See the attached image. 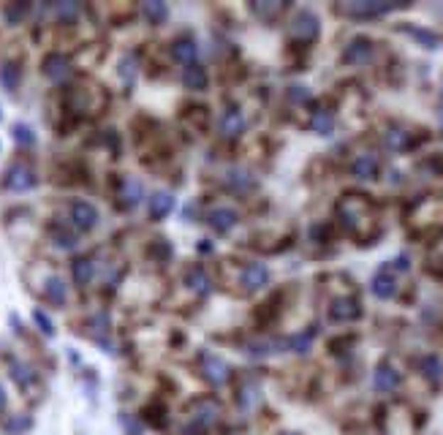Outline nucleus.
Returning a JSON list of instances; mask_svg holds the SVG:
<instances>
[{"label": "nucleus", "mask_w": 443, "mask_h": 435, "mask_svg": "<svg viewBox=\"0 0 443 435\" xmlns=\"http://www.w3.org/2000/svg\"><path fill=\"white\" fill-rule=\"evenodd\" d=\"M11 136H14V141L19 147H36V141H38L36 139V131L25 123H16L14 128H11Z\"/></svg>", "instance_id": "obj_42"}, {"label": "nucleus", "mask_w": 443, "mask_h": 435, "mask_svg": "<svg viewBox=\"0 0 443 435\" xmlns=\"http://www.w3.org/2000/svg\"><path fill=\"white\" fill-rule=\"evenodd\" d=\"M340 226L356 240H373L378 234V215L375 204L362 193H346L335 207Z\"/></svg>", "instance_id": "obj_1"}, {"label": "nucleus", "mask_w": 443, "mask_h": 435, "mask_svg": "<svg viewBox=\"0 0 443 435\" xmlns=\"http://www.w3.org/2000/svg\"><path fill=\"white\" fill-rule=\"evenodd\" d=\"M104 93L98 87H90V85H82V87H71L68 90V104L74 112H95L98 107H104Z\"/></svg>", "instance_id": "obj_10"}, {"label": "nucleus", "mask_w": 443, "mask_h": 435, "mask_svg": "<svg viewBox=\"0 0 443 435\" xmlns=\"http://www.w3.org/2000/svg\"><path fill=\"white\" fill-rule=\"evenodd\" d=\"M183 283H185V289L196 296V299H204V296L213 294V278H210V272L201 264L191 267L183 275Z\"/></svg>", "instance_id": "obj_17"}, {"label": "nucleus", "mask_w": 443, "mask_h": 435, "mask_svg": "<svg viewBox=\"0 0 443 435\" xmlns=\"http://www.w3.org/2000/svg\"><path fill=\"white\" fill-rule=\"evenodd\" d=\"M174 207H177V202H174L171 193H166V190H155L153 196L147 199V215H150V220L158 223V220H164V218L171 215Z\"/></svg>", "instance_id": "obj_23"}, {"label": "nucleus", "mask_w": 443, "mask_h": 435, "mask_svg": "<svg viewBox=\"0 0 443 435\" xmlns=\"http://www.w3.org/2000/svg\"><path fill=\"white\" fill-rule=\"evenodd\" d=\"M120 424L128 435H142V430H144V421L139 417H131V414H120Z\"/></svg>", "instance_id": "obj_46"}, {"label": "nucleus", "mask_w": 443, "mask_h": 435, "mask_svg": "<svg viewBox=\"0 0 443 435\" xmlns=\"http://www.w3.org/2000/svg\"><path fill=\"white\" fill-rule=\"evenodd\" d=\"M199 253H213V242L210 240H199Z\"/></svg>", "instance_id": "obj_52"}, {"label": "nucleus", "mask_w": 443, "mask_h": 435, "mask_svg": "<svg viewBox=\"0 0 443 435\" xmlns=\"http://www.w3.org/2000/svg\"><path fill=\"white\" fill-rule=\"evenodd\" d=\"M370 291L378 296V299H392V296L397 294V280L389 272V267H383V269H378V272L373 275V280H370Z\"/></svg>", "instance_id": "obj_26"}, {"label": "nucleus", "mask_w": 443, "mask_h": 435, "mask_svg": "<svg viewBox=\"0 0 443 435\" xmlns=\"http://www.w3.org/2000/svg\"><path fill=\"white\" fill-rule=\"evenodd\" d=\"M207 226L213 229L215 234H229L237 223H240V213L229 207V204H220V207H213L210 213H207Z\"/></svg>", "instance_id": "obj_16"}, {"label": "nucleus", "mask_w": 443, "mask_h": 435, "mask_svg": "<svg viewBox=\"0 0 443 435\" xmlns=\"http://www.w3.org/2000/svg\"><path fill=\"white\" fill-rule=\"evenodd\" d=\"M400 384H402V373H400L392 362H381L375 367V373H373V389L375 392L389 394V392H397Z\"/></svg>", "instance_id": "obj_19"}, {"label": "nucleus", "mask_w": 443, "mask_h": 435, "mask_svg": "<svg viewBox=\"0 0 443 435\" xmlns=\"http://www.w3.org/2000/svg\"><path fill=\"white\" fill-rule=\"evenodd\" d=\"M237 286H242L245 294L261 291L264 286H269V269L261 262H247L237 269Z\"/></svg>", "instance_id": "obj_7"}, {"label": "nucleus", "mask_w": 443, "mask_h": 435, "mask_svg": "<svg viewBox=\"0 0 443 435\" xmlns=\"http://www.w3.org/2000/svg\"><path fill=\"white\" fill-rule=\"evenodd\" d=\"M289 101L291 104H307L310 101V90L302 85H291L289 87Z\"/></svg>", "instance_id": "obj_47"}, {"label": "nucleus", "mask_w": 443, "mask_h": 435, "mask_svg": "<svg viewBox=\"0 0 443 435\" xmlns=\"http://www.w3.org/2000/svg\"><path fill=\"white\" fill-rule=\"evenodd\" d=\"M429 267H443V240L435 242V248L429 253Z\"/></svg>", "instance_id": "obj_49"}, {"label": "nucleus", "mask_w": 443, "mask_h": 435, "mask_svg": "<svg viewBox=\"0 0 443 435\" xmlns=\"http://www.w3.org/2000/svg\"><path fill=\"white\" fill-rule=\"evenodd\" d=\"M98 275V264H95V259L90 256H79L74 259V264H71V278L77 283L79 289H85V286H90L92 280Z\"/></svg>", "instance_id": "obj_27"}, {"label": "nucleus", "mask_w": 443, "mask_h": 435, "mask_svg": "<svg viewBox=\"0 0 443 435\" xmlns=\"http://www.w3.org/2000/svg\"><path fill=\"white\" fill-rule=\"evenodd\" d=\"M9 375H11V381H14L22 392H28V389H33L36 384H38V373H36V367L28 365V362H19V359H14V362L9 365Z\"/></svg>", "instance_id": "obj_25"}, {"label": "nucleus", "mask_w": 443, "mask_h": 435, "mask_svg": "<svg viewBox=\"0 0 443 435\" xmlns=\"http://www.w3.org/2000/svg\"><path fill=\"white\" fill-rule=\"evenodd\" d=\"M6 408H9V392L0 384V414H6Z\"/></svg>", "instance_id": "obj_51"}, {"label": "nucleus", "mask_w": 443, "mask_h": 435, "mask_svg": "<svg viewBox=\"0 0 443 435\" xmlns=\"http://www.w3.org/2000/svg\"><path fill=\"white\" fill-rule=\"evenodd\" d=\"M41 71H44V77L52 82V85H63V82H68L71 74H74V63L68 55H63V52H49L41 63Z\"/></svg>", "instance_id": "obj_9"}, {"label": "nucleus", "mask_w": 443, "mask_h": 435, "mask_svg": "<svg viewBox=\"0 0 443 435\" xmlns=\"http://www.w3.org/2000/svg\"><path fill=\"white\" fill-rule=\"evenodd\" d=\"M142 16L158 28V25H164L169 19V6L161 3V0H147V3H142Z\"/></svg>", "instance_id": "obj_33"}, {"label": "nucleus", "mask_w": 443, "mask_h": 435, "mask_svg": "<svg viewBox=\"0 0 443 435\" xmlns=\"http://www.w3.org/2000/svg\"><path fill=\"white\" fill-rule=\"evenodd\" d=\"M171 253H174V248H171V242H169L166 237H155L153 242L147 245V256L153 259L155 264H166L169 259H171Z\"/></svg>", "instance_id": "obj_34"}, {"label": "nucleus", "mask_w": 443, "mask_h": 435, "mask_svg": "<svg viewBox=\"0 0 443 435\" xmlns=\"http://www.w3.org/2000/svg\"><path fill=\"white\" fill-rule=\"evenodd\" d=\"M234 400L240 405V411L250 414L261 405V389L253 378H242L237 387H234Z\"/></svg>", "instance_id": "obj_20"}, {"label": "nucleus", "mask_w": 443, "mask_h": 435, "mask_svg": "<svg viewBox=\"0 0 443 435\" xmlns=\"http://www.w3.org/2000/svg\"><path fill=\"white\" fill-rule=\"evenodd\" d=\"M38 186V174L33 169L31 163H25V161H16L11 163L6 174H3V188L9 190V193H28L33 188Z\"/></svg>", "instance_id": "obj_5"}, {"label": "nucleus", "mask_w": 443, "mask_h": 435, "mask_svg": "<svg viewBox=\"0 0 443 435\" xmlns=\"http://www.w3.org/2000/svg\"><path fill=\"white\" fill-rule=\"evenodd\" d=\"M183 85L188 87V90H193V93L207 90V85H210V74H207V68L199 65V63L188 65V68L183 71Z\"/></svg>", "instance_id": "obj_29"}, {"label": "nucleus", "mask_w": 443, "mask_h": 435, "mask_svg": "<svg viewBox=\"0 0 443 435\" xmlns=\"http://www.w3.org/2000/svg\"><path fill=\"white\" fill-rule=\"evenodd\" d=\"M280 435H299V433H280Z\"/></svg>", "instance_id": "obj_53"}, {"label": "nucleus", "mask_w": 443, "mask_h": 435, "mask_svg": "<svg viewBox=\"0 0 443 435\" xmlns=\"http://www.w3.org/2000/svg\"><path fill=\"white\" fill-rule=\"evenodd\" d=\"M19 82H22V68L16 63H3L0 65V85L14 93L16 87H19Z\"/></svg>", "instance_id": "obj_36"}, {"label": "nucleus", "mask_w": 443, "mask_h": 435, "mask_svg": "<svg viewBox=\"0 0 443 435\" xmlns=\"http://www.w3.org/2000/svg\"><path fill=\"white\" fill-rule=\"evenodd\" d=\"M185 123L188 128H193V131H207L210 128V109L201 107V104H191V107L185 109Z\"/></svg>", "instance_id": "obj_31"}, {"label": "nucleus", "mask_w": 443, "mask_h": 435, "mask_svg": "<svg viewBox=\"0 0 443 435\" xmlns=\"http://www.w3.org/2000/svg\"><path fill=\"white\" fill-rule=\"evenodd\" d=\"M321 36V19L313 14L310 9L297 11L291 19V38L299 41V44H313L316 38Z\"/></svg>", "instance_id": "obj_6"}, {"label": "nucleus", "mask_w": 443, "mask_h": 435, "mask_svg": "<svg viewBox=\"0 0 443 435\" xmlns=\"http://www.w3.org/2000/svg\"><path fill=\"white\" fill-rule=\"evenodd\" d=\"M441 128H443V112H441Z\"/></svg>", "instance_id": "obj_54"}, {"label": "nucleus", "mask_w": 443, "mask_h": 435, "mask_svg": "<svg viewBox=\"0 0 443 435\" xmlns=\"http://www.w3.org/2000/svg\"><path fill=\"white\" fill-rule=\"evenodd\" d=\"M223 186L229 188L231 193H237V196H247V193H253L256 190V177H253V171L245 169V166H231L226 169L223 174Z\"/></svg>", "instance_id": "obj_13"}, {"label": "nucleus", "mask_w": 443, "mask_h": 435, "mask_svg": "<svg viewBox=\"0 0 443 435\" xmlns=\"http://www.w3.org/2000/svg\"><path fill=\"white\" fill-rule=\"evenodd\" d=\"M139 74V60H137V55H125L120 60V79L131 87L134 85V79H137Z\"/></svg>", "instance_id": "obj_43"}, {"label": "nucleus", "mask_w": 443, "mask_h": 435, "mask_svg": "<svg viewBox=\"0 0 443 435\" xmlns=\"http://www.w3.org/2000/svg\"><path fill=\"white\" fill-rule=\"evenodd\" d=\"M199 373L213 389L229 387L231 378H234V370L229 367V362L223 357H218V354H213V351H201L199 354Z\"/></svg>", "instance_id": "obj_3"}, {"label": "nucleus", "mask_w": 443, "mask_h": 435, "mask_svg": "<svg viewBox=\"0 0 443 435\" xmlns=\"http://www.w3.org/2000/svg\"><path fill=\"white\" fill-rule=\"evenodd\" d=\"M441 220H443V204L438 199H425V202L416 204L411 213V223L416 229H429V226H435Z\"/></svg>", "instance_id": "obj_14"}, {"label": "nucleus", "mask_w": 443, "mask_h": 435, "mask_svg": "<svg viewBox=\"0 0 443 435\" xmlns=\"http://www.w3.org/2000/svg\"><path fill=\"white\" fill-rule=\"evenodd\" d=\"M392 264H395V269H400V272H408V267H411L408 264V256H397Z\"/></svg>", "instance_id": "obj_50"}, {"label": "nucleus", "mask_w": 443, "mask_h": 435, "mask_svg": "<svg viewBox=\"0 0 443 435\" xmlns=\"http://www.w3.org/2000/svg\"><path fill=\"white\" fill-rule=\"evenodd\" d=\"M402 31L408 33L411 38H416V41H419V44H422L425 49H438V41H441V38H438V36H435L432 31L416 28V25H402Z\"/></svg>", "instance_id": "obj_40"}, {"label": "nucleus", "mask_w": 443, "mask_h": 435, "mask_svg": "<svg viewBox=\"0 0 443 435\" xmlns=\"http://www.w3.org/2000/svg\"><path fill=\"white\" fill-rule=\"evenodd\" d=\"M383 147L392 150V153H405L413 147V134L408 128H400V125H392L386 134H383Z\"/></svg>", "instance_id": "obj_28"}, {"label": "nucleus", "mask_w": 443, "mask_h": 435, "mask_svg": "<svg viewBox=\"0 0 443 435\" xmlns=\"http://www.w3.org/2000/svg\"><path fill=\"white\" fill-rule=\"evenodd\" d=\"M310 128H313L316 134H321V136H332V131H335V114H332L329 109H319V112H313Z\"/></svg>", "instance_id": "obj_35"}, {"label": "nucleus", "mask_w": 443, "mask_h": 435, "mask_svg": "<svg viewBox=\"0 0 443 435\" xmlns=\"http://www.w3.org/2000/svg\"><path fill=\"white\" fill-rule=\"evenodd\" d=\"M0 120H3V114H0Z\"/></svg>", "instance_id": "obj_56"}, {"label": "nucleus", "mask_w": 443, "mask_h": 435, "mask_svg": "<svg viewBox=\"0 0 443 435\" xmlns=\"http://www.w3.org/2000/svg\"><path fill=\"white\" fill-rule=\"evenodd\" d=\"M378 169H381V161L375 153H359V156L351 161V174L362 183H370L378 177Z\"/></svg>", "instance_id": "obj_22"}, {"label": "nucleus", "mask_w": 443, "mask_h": 435, "mask_svg": "<svg viewBox=\"0 0 443 435\" xmlns=\"http://www.w3.org/2000/svg\"><path fill=\"white\" fill-rule=\"evenodd\" d=\"M362 316V305H359V299L356 296H335L332 302H329V318L335 321V324H351Z\"/></svg>", "instance_id": "obj_12"}, {"label": "nucleus", "mask_w": 443, "mask_h": 435, "mask_svg": "<svg viewBox=\"0 0 443 435\" xmlns=\"http://www.w3.org/2000/svg\"><path fill=\"white\" fill-rule=\"evenodd\" d=\"M250 11L259 16V19H264V22H272V19H277V16L286 11V3H253Z\"/></svg>", "instance_id": "obj_41"}, {"label": "nucleus", "mask_w": 443, "mask_h": 435, "mask_svg": "<svg viewBox=\"0 0 443 435\" xmlns=\"http://www.w3.org/2000/svg\"><path fill=\"white\" fill-rule=\"evenodd\" d=\"M169 55H171V60L180 63V65H193V63L199 60V44L191 38V36H177L171 44H169Z\"/></svg>", "instance_id": "obj_18"}, {"label": "nucleus", "mask_w": 443, "mask_h": 435, "mask_svg": "<svg viewBox=\"0 0 443 435\" xmlns=\"http://www.w3.org/2000/svg\"><path fill=\"white\" fill-rule=\"evenodd\" d=\"M52 242L60 250H74L79 245V237L68 226H52Z\"/></svg>", "instance_id": "obj_37"}, {"label": "nucleus", "mask_w": 443, "mask_h": 435, "mask_svg": "<svg viewBox=\"0 0 443 435\" xmlns=\"http://www.w3.org/2000/svg\"><path fill=\"white\" fill-rule=\"evenodd\" d=\"M28 427H31V419H28V417H14V419L6 421V430H9V433H14V435L25 433Z\"/></svg>", "instance_id": "obj_48"}, {"label": "nucleus", "mask_w": 443, "mask_h": 435, "mask_svg": "<svg viewBox=\"0 0 443 435\" xmlns=\"http://www.w3.org/2000/svg\"><path fill=\"white\" fill-rule=\"evenodd\" d=\"M28 11H31L28 3H14V6H6L3 14H6V22H9V25H19V22L28 16Z\"/></svg>", "instance_id": "obj_45"}, {"label": "nucleus", "mask_w": 443, "mask_h": 435, "mask_svg": "<svg viewBox=\"0 0 443 435\" xmlns=\"http://www.w3.org/2000/svg\"><path fill=\"white\" fill-rule=\"evenodd\" d=\"M313 338H316V329H307V332H299V335L289 338V340L283 343V348H289L294 354H307L310 345H313Z\"/></svg>", "instance_id": "obj_38"}, {"label": "nucleus", "mask_w": 443, "mask_h": 435, "mask_svg": "<svg viewBox=\"0 0 443 435\" xmlns=\"http://www.w3.org/2000/svg\"><path fill=\"white\" fill-rule=\"evenodd\" d=\"M41 291H44L46 302L55 305V308H63V305L68 302V286H65V280H63L60 275H46Z\"/></svg>", "instance_id": "obj_24"}, {"label": "nucleus", "mask_w": 443, "mask_h": 435, "mask_svg": "<svg viewBox=\"0 0 443 435\" xmlns=\"http://www.w3.org/2000/svg\"><path fill=\"white\" fill-rule=\"evenodd\" d=\"M33 324L38 326V332L44 335V338H55V321L46 316L41 308L38 311H33Z\"/></svg>", "instance_id": "obj_44"}, {"label": "nucleus", "mask_w": 443, "mask_h": 435, "mask_svg": "<svg viewBox=\"0 0 443 435\" xmlns=\"http://www.w3.org/2000/svg\"><path fill=\"white\" fill-rule=\"evenodd\" d=\"M223 419V405L215 394H199L188 400L183 411L180 435H210Z\"/></svg>", "instance_id": "obj_2"}, {"label": "nucleus", "mask_w": 443, "mask_h": 435, "mask_svg": "<svg viewBox=\"0 0 443 435\" xmlns=\"http://www.w3.org/2000/svg\"><path fill=\"white\" fill-rule=\"evenodd\" d=\"M68 220H71V226L77 232H92L98 226V220H101V213H98L95 204L85 202V199H74L68 204Z\"/></svg>", "instance_id": "obj_8"}, {"label": "nucleus", "mask_w": 443, "mask_h": 435, "mask_svg": "<svg viewBox=\"0 0 443 435\" xmlns=\"http://www.w3.org/2000/svg\"><path fill=\"white\" fill-rule=\"evenodd\" d=\"M373 55H375V41L367 36H356L343 49V63L346 65H367L373 60Z\"/></svg>", "instance_id": "obj_11"}, {"label": "nucleus", "mask_w": 443, "mask_h": 435, "mask_svg": "<svg viewBox=\"0 0 443 435\" xmlns=\"http://www.w3.org/2000/svg\"><path fill=\"white\" fill-rule=\"evenodd\" d=\"M408 3H389V0H356V3H343L337 6V11L343 16H351V19H378L386 16L389 11H397L405 9Z\"/></svg>", "instance_id": "obj_4"}, {"label": "nucleus", "mask_w": 443, "mask_h": 435, "mask_svg": "<svg viewBox=\"0 0 443 435\" xmlns=\"http://www.w3.org/2000/svg\"><path fill=\"white\" fill-rule=\"evenodd\" d=\"M419 373L427 378L429 384H441L443 381V359L438 354H425L419 359Z\"/></svg>", "instance_id": "obj_30"}, {"label": "nucleus", "mask_w": 443, "mask_h": 435, "mask_svg": "<svg viewBox=\"0 0 443 435\" xmlns=\"http://www.w3.org/2000/svg\"><path fill=\"white\" fill-rule=\"evenodd\" d=\"M441 104H443V90H441Z\"/></svg>", "instance_id": "obj_55"}, {"label": "nucleus", "mask_w": 443, "mask_h": 435, "mask_svg": "<svg viewBox=\"0 0 443 435\" xmlns=\"http://www.w3.org/2000/svg\"><path fill=\"white\" fill-rule=\"evenodd\" d=\"M144 199V186H142V180L139 177H122L120 183V190H117V204H120V210H134L139 207Z\"/></svg>", "instance_id": "obj_21"}, {"label": "nucleus", "mask_w": 443, "mask_h": 435, "mask_svg": "<svg viewBox=\"0 0 443 435\" xmlns=\"http://www.w3.org/2000/svg\"><path fill=\"white\" fill-rule=\"evenodd\" d=\"M79 14H82V6H79V3H71V0L55 6V19L63 22V25H74L79 19Z\"/></svg>", "instance_id": "obj_39"}, {"label": "nucleus", "mask_w": 443, "mask_h": 435, "mask_svg": "<svg viewBox=\"0 0 443 435\" xmlns=\"http://www.w3.org/2000/svg\"><path fill=\"white\" fill-rule=\"evenodd\" d=\"M245 128H247V117L242 114V109L240 107H229L223 114H220L218 131H220V136H223L226 141L240 139V136L245 134Z\"/></svg>", "instance_id": "obj_15"}, {"label": "nucleus", "mask_w": 443, "mask_h": 435, "mask_svg": "<svg viewBox=\"0 0 443 435\" xmlns=\"http://www.w3.org/2000/svg\"><path fill=\"white\" fill-rule=\"evenodd\" d=\"M142 421L144 424H153V427H164L169 421V408L166 403H161V400H153L150 405H144V411H142Z\"/></svg>", "instance_id": "obj_32"}]
</instances>
